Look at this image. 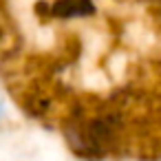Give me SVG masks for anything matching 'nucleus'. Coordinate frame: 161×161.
Instances as JSON below:
<instances>
[{"instance_id":"f257e3e1","label":"nucleus","mask_w":161,"mask_h":161,"mask_svg":"<svg viewBox=\"0 0 161 161\" xmlns=\"http://www.w3.org/2000/svg\"><path fill=\"white\" fill-rule=\"evenodd\" d=\"M115 132H117L115 117H95V119H86L75 126H69L66 139L77 154L86 159H99L113 146Z\"/></svg>"},{"instance_id":"f03ea898","label":"nucleus","mask_w":161,"mask_h":161,"mask_svg":"<svg viewBox=\"0 0 161 161\" xmlns=\"http://www.w3.org/2000/svg\"><path fill=\"white\" fill-rule=\"evenodd\" d=\"M93 11H95L93 0H55L51 7V16H55V18L91 16Z\"/></svg>"}]
</instances>
